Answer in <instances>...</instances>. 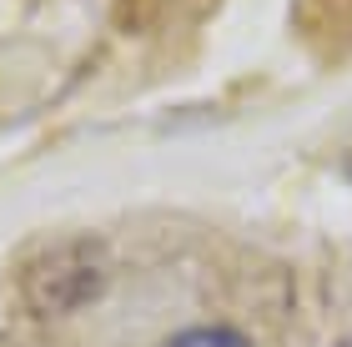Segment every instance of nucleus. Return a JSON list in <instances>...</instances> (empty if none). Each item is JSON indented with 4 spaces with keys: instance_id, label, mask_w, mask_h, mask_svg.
Here are the masks:
<instances>
[{
    "instance_id": "nucleus-1",
    "label": "nucleus",
    "mask_w": 352,
    "mask_h": 347,
    "mask_svg": "<svg viewBox=\"0 0 352 347\" xmlns=\"http://www.w3.org/2000/svg\"><path fill=\"white\" fill-rule=\"evenodd\" d=\"M162 347H252V342L242 333H232V327H191V333L166 337Z\"/></svg>"
},
{
    "instance_id": "nucleus-2",
    "label": "nucleus",
    "mask_w": 352,
    "mask_h": 347,
    "mask_svg": "<svg viewBox=\"0 0 352 347\" xmlns=\"http://www.w3.org/2000/svg\"><path fill=\"white\" fill-rule=\"evenodd\" d=\"M338 347H352V337H342V342H338Z\"/></svg>"
}]
</instances>
